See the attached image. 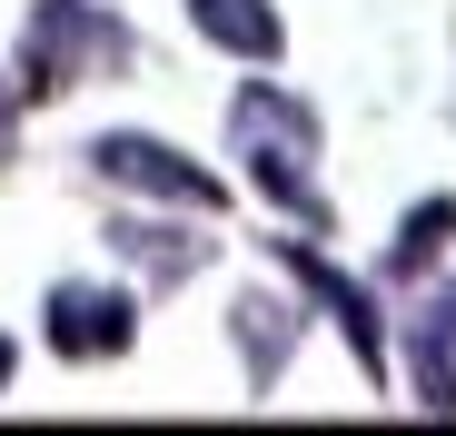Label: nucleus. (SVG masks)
Returning <instances> with one entry per match:
<instances>
[{
	"instance_id": "nucleus-1",
	"label": "nucleus",
	"mask_w": 456,
	"mask_h": 436,
	"mask_svg": "<svg viewBox=\"0 0 456 436\" xmlns=\"http://www.w3.org/2000/svg\"><path fill=\"white\" fill-rule=\"evenodd\" d=\"M228 159H239V179L278 218L328 229V189H318L328 119H318V100H297L288 80H239V90H228Z\"/></svg>"
},
{
	"instance_id": "nucleus-2",
	"label": "nucleus",
	"mask_w": 456,
	"mask_h": 436,
	"mask_svg": "<svg viewBox=\"0 0 456 436\" xmlns=\"http://www.w3.org/2000/svg\"><path fill=\"white\" fill-rule=\"evenodd\" d=\"M139 69V30L110 0H30L20 50H11V90L20 100H69L90 80H129Z\"/></svg>"
},
{
	"instance_id": "nucleus-3",
	"label": "nucleus",
	"mask_w": 456,
	"mask_h": 436,
	"mask_svg": "<svg viewBox=\"0 0 456 436\" xmlns=\"http://www.w3.org/2000/svg\"><path fill=\"white\" fill-rule=\"evenodd\" d=\"M80 169L100 189H119V198H149V208H189V218H218L228 208V179L199 169L179 139H159V129H100L80 149Z\"/></svg>"
},
{
	"instance_id": "nucleus-4",
	"label": "nucleus",
	"mask_w": 456,
	"mask_h": 436,
	"mask_svg": "<svg viewBox=\"0 0 456 436\" xmlns=\"http://www.w3.org/2000/svg\"><path fill=\"white\" fill-rule=\"evenodd\" d=\"M40 347L69 357V367H110V357L139 347V298L110 278H50L40 298Z\"/></svg>"
},
{
	"instance_id": "nucleus-5",
	"label": "nucleus",
	"mask_w": 456,
	"mask_h": 436,
	"mask_svg": "<svg viewBox=\"0 0 456 436\" xmlns=\"http://www.w3.org/2000/svg\"><path fill=\"white\" fill-rule=\"evenodd\" d=\"M268 248H278V268L297 278V298H308V308L347 337L357 377H367V387H387V308H377V287H367V278H347V268H328L308 238H268Z\"/></svg>"
},
{
	"instance_id": "nucleus-6",
	"label": "nucleus",
	"mask_w": 456,
	"mask_h": 436,
	"mask_svg": "<svg viewBox=\"0 0 456 436\" xmlns=\"http://www.w3.org/2000/svg\"><path fill=\"white\" fill-rule=\"evenodd\" d=\"M228 347H239L248 397H278V377L297 367V347H308V298H288V287H239V298H228Z\"/></svg>"
},
{
	"instance_id": "nucleus-7",
	"label": "nucleus",
	"mask_w": 456,
	"mask_h": 436,
	"mask_svg": "<svg viewBox=\"0 0 456 436\" xmlns=\"http://www.w3.org/2000/svg\"><path fill=\"white\" fill-rule=\"evenodd\" d=\"M100 238H110V258H119V268H139L149 287H189V278L218 258V238H199V229H189V208H149V198H139V208H119Z\"/></svg>"
},
{
	"instance_id": "nucleus-8",
	"label": "nucleus",
	"mask_w": 456,
	"mask_h": 436,
	"mask_svg": "<svg viewBox=\"0 0 456 436\" xmlns=\"http://www.w3.org/2000/svg\"><path fill=\"white\" fill-rule=\"evenodd\" d=\"M189 30L228 60H248V69H278L288 60V20H278V0H189Z\"/></svg>"
},
{
	"instance_id": "nucleus-9",
	"label": "nucleus",
	"mask_w": 456,
	"mask_h": 436,
	"mask_svg": "<svg viewBox=\"0 0 456 436\" xmlns=\"http://www.w3.org/2000/svg\"><path fill=\"white\" fill-rule=\"evenodd\" d=\"M446 248H456V198L436 189V198H417L397 229H387V258H377V278H387V287H427V278L446 268Z\"/></svg>"
},
{
	"instance_id": "nucleus-10",
	"label": "nucleus",
	"mask_w": 456,
	"mask_h": 436,
	"mask_svg": "<svg viewBox=\"0 0 456 436\" xmlns=\"http://www.w3.org/2000/svg\"><path fill=\"white\" fill-rule=\"evenodd\" d=\"M397 357H407L417 407H427V416H456V347H446V337H427V327L407 318V347H397Z\"/></svg>"
},
{
	"instance_id": "nucleus-11",
	"label": "nucleus",
	"mask_w": 456,
	"mask_h": 436,
	"mask_svg": "<svg viewBox=\"0 0 456 436\" xmlns=\"http://www.w3.org/2000/svg\"><path fill=\"white\" fill-rule=\"evenodd\" d=\"M417 327L456 347V278H436V287H427V298H417Z\"/></svg>"
},
{
	"instance_id": "nucleus-12",
	"label": "nucleus",
	"mask_w": 456,
	"mask_h": 436,
	"mask_svg": "<svg viewBox=\"0 0 456 436\" xmlns=\"http://www.w3.org/2000/svg\"><path fill=\"white\" fill-rule=\"evenodd\" d=\"M11 377H20V337L0 327V397H11Z\"/></svg>"
},
{
	"instance_id": "nucleus-13",
	"label": "nucleus",
	"mask_w": 456,
	"mask_h": 436,
	"mask_svg": "<svg viewBox=\"0 0 456 436\" xmlns=\"http://www.w3.org/2000/svg\"><path fill=\"white\" fill-rule=\"evenodd\" d=\"M11 129H20V90L0 80V149H11Z\"/></svg>"
}]
</instances>
